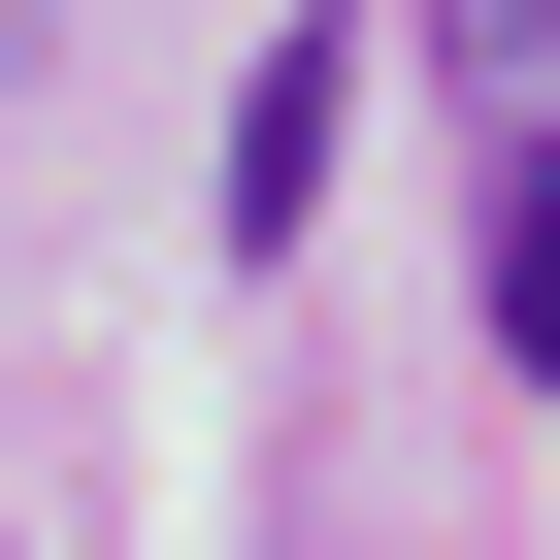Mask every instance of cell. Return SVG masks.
<instances>
[{
	"instance_id": "obj_1",
	"label": "cell",
	"mask_w": 560,
	"mask_h": 560,
	"mask_svg": "<svg viewBox=\"0 0 560 560\" xmlns=\"http://www.w3.org/2000/svg\"><path fill=\"white\" fill-rule=\"evenodd\" d=\"M330 132H363V67L298 34V67H264V100H231V231H264V264H298V198H330Z\"/></svg>"
},
{
	"instance_id": "obj_2",
	"label": "cell",
	"mask_w": 560,
	"mask_h": 560,
	"mask_svg": "<svg viewBox=\"0 0 560 560\" xmlns=\"http://www.w3.org/2000/svg\"><path fill=\"white\" fill-rule=\"evenodd\" d=\"M494 330H527V363H560V165H527V198H494Z\"/></svg>"
},
{
	"instance_id": "obj_4",
	"label": "cell",
	"mask_w": 560,
	"mask_h": 560,
	"mask_svg": "<svg viewBox=\"0 0 560 560\" xmlns=\"http://www.w3.org/2000/svg\"><path fill=\"white\" fill-rule=\"evenodd\" d=\"M0 34H34V0H0Z\"/></svg>"
},
{
	"instance_id": "obj_3",
	"label": "cell",
	"mask_w": 560,
	"mask_h": 560,
	"mask_svg": "<svg viewBox=\"0 0 560 560\" xmlns=\"http://www.w3.org/2000/svg\"><path fill=\"white\" fill-rule=\"evenodd\" d=\"M462 34H560V0H462Z\"/></svg>"
}]
</instances>
